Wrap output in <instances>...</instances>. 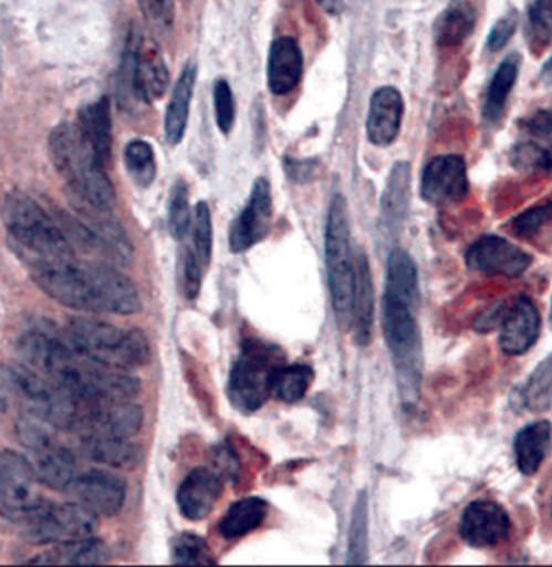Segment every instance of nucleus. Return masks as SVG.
I'll list each match as a JSON object with an SVG mask.
<instances>
[{
    "instance_id": "18",
    "label": "nucleus",
    "mask_w": 552,
    "mask_h": 567,
    "mask_svg": "<svg viewBox=\"0 0 552 567\" xmlns=\"http://www.w3.org/2000/svg\"><path fill=\"white\" fill-rule=\"evenodd\" d=\"M404 101L393 86L379 87L372 96L367 117V135L375 146H389L400 132Z\"/></svg>"
},
{
    "instance_id": "4",
    "label": "nucleus",
    "mask_w": 552,
    "mask_h": 567,
    "mask_svg": "<svg viewBox=\"0 0 552 567\" xmlns=\"http://www.w3.org/2000/svg\"><path fill=\"white\" fill-rule=\"evenodd\" d=\"M55 168L65 179L73 200L86 204L101 213H111L115 206V189L105 174V164L93 153L80 135L76 125H60L49 140Z\"/></svg>"
},
{
    "instance_id": "23",
    "label": "nucleus",
    "mask_w": 552,
    "mask_h": 567,
    "mask_svg": "<svg viewBox=\"0 0 552 567\" xmlns=\"http://www.w3.org/2000/svg\"><path fill=\"white\" fill-rule=\"evenodd\" d=\"M80 453L93 463L111 467L138 466L143 451L129 439H111V436H81Z\"/></svg>"
},
{
    "instance_id": "17",
    "label": "nucleus",
    "mask_w": 552,
    "mask_h": 567,
    "mask_svg": "<svg viewBox=\"0 0 552 567\" xmlns=\"http://www.w3.org/2000/svg\"><path fill=\"white\" fill-rule=\"evenodd\" d=\"M221 489H223V482L216 471L198 467L189 472L179 485L178 508L186 519L195 523L204 520L216 508Z\"/></svg>"
},
{
    "instance_id": "30",
    "label": "nucleus",
    "mask_w": 552,
    "mask_h": 567,
    "mask_svg": "<svg viewBox=\"0 0 552 567\" xmlns=\"http://www.w3.org/2000/svg\"><path fill=\"white\" fill-rule=\"evenodd\" d=\"M314 382V371L308 364H284L273 380V396L283 403H296L308 394Z\"/></svg>"
},
{
    "instance_id": "2",
    "label": "nucleus",
    "mask_w": 552,
    "mask_h": 567,
    "mask_svg": "<svg viewBox=\"0 0 552 567\" xmlns=\"http://www.w3.org/2000/svg\"><path fill=\"white\" fill-rule=\"evenodd\" d=\"M31 275L49 298L75 311L133 316L143 306L138 288L114 267L73 259Z\"/></svg>"
},
{
    "instance_id": "26",
    "label": "nucleus",
    "mask_w": 552,
    "mask_h": 567,
    "mask_svg": "<svg viewBox=\"0 0 552 567\" xmlns=\"http://www.w3.org/2000/svg\"><path fill=\"white\" fill-rule=\"evenodd\" d=\"M108 559V549L102 542L91 537L72 544L52 545L51 549L33 558V565L75 566L104 565Z\"/></svg>"
},
{
    "instance_id": "6",
    "label": "nucleus",
    "mask_w": 552,
    "mask_h": 567,
    "mask_svg": "<svg viewBox=\"0 0 552 567\" xmlns=\"http://www.w3.org/2000/svg\"><path fill=\"white\" fill-rule=\"evenodd\" d=\"M326 274L337 323L343 329L353 326L355 260L351 248L350 217L346 199L336 195L330 206L325 235Z\"/></svg>"
},
{
    "instance_id": "34",
    "label": "nucleus",
    "mask_w": 552,
    "mask_h": 567,
    "mask_svg": "<svg viewBox=\"0 0 552 567\" xmlns=\"http://www.w3.org/2000/svg\"><path fill=\"white\" fill-rule=\"evenodd\" d=\"M410 188V165L407 162H399L389 175L388 188L383 199V213L386 217L400 218L406 213L407 199Z\"/></svg>"
},
{
    "instance_id": "43",
    "label": "nucleus",
    "mask_w": 552,
    "mask_h": 567,
    "mask_svg": "<svg viewBox=\"0 0 552 567\" xmlns=\"http://www.w3.org/2000/svg\"><path fill=\"white\" fill-rule=\"evenodd\" d=\"M517 23H519V16L517 10H508L504 16L501 17L490 31L488 37V49L491 52H499L508 45V42L512 40L513 33L517 30Z\"/></svg>"
},
{
    "instance_id": "38",
    "label": "nucleus",
    "mask_w": 552,
    "mask_h": 567,
    "mask_svg": "<svg viewBox=\"0 0 552 567\" xmlns=\"http://www.w3.org/2000/svg\"><path fill=\"white\" fill-rule=\"evenodd\" d=\"M191 249L207 270L212 259V217H210L209 206L204 200L196 206Z\"/></svg>"
},
{
    "instance_id": "39",
    "label": "nucleus",
    "mask_w": 552,
    "mask_h": 567,
    "mask_svg": "<svg viewBox=\"0 0 552 567\" xmlns=\"http://www.w3.org/2000/svg\"><path fill=\"white\" fill-rule=\"evenodd\" d=\"M189 221H191V214H189L188 186L179 179L171 189L170 206H168V227L171 236L178 241L185 238L189 230Z\"/></svg>"
},
{
    "instance_id": "8",
    "label": "nucleus",
    "mask_w": 552,
    "mask_h": 567,
    "mask_svg": "<svg viewBox=\"0 0 552 567\" xmlns=\"http://www.w3.org/2000/svg\"><path fill=\"white\" fill-rule=\"evenodd\" d=\"M415 308L392 296H383V332L395 359L400 394L406 403L417 400L421 373V343Z\"/></svg>"
},
{
    "instance_id": "37",
    "label": "nucleus",
    "mask_w": 552,
    "mask_h": 567,
    "mask_svg": "<svg viewBox=\"0 0 552 567\" xmlns=\"http://www.w3.org/2000/svg\"><path fill=\"white\" fill-rule=\"evenodd\" d=\"M513 167L530 174H552V162L546 147L541 146L537 141H525L517 144L511 153Z\"/></svg>"
},
{
    "instance_id": "40",
    "label": "nucleus",
    "mask_w": 552,
    "mask_h": 567,
    "mask_svg": "<svg viewBox=\"0 0 552 567\" xmlns=\"http://www.w3.org/2000/svg\"><path fill=\"white\" fill-rule=\"evenodd\" d=\"M552 221V200L544 204H538L532 209L525 210L519 217L513 218L512 231L519 238H533L540 234L541 228L546 227Z\"/></svg>"
},
{
    "instance_id": "31",
    "label": "nucleus",
    "mask_w": 552,
    "mask_h": 567,
    "mask_svg": "<svg viewBox=\"0 0 552 567\" xmlns=\"http://www.w3.org/2000/svg\"><path fill=\"white\" fill-rule=\"evenodd\" d=\"M368 558V496L362 489L355 498L350 538H347V563L365 565Z\"/></svg>"
},
{
    "instance_id": "1",
    "label": "nucleus",
    "mask_w": 552,
    "mask_h": 567,
    "mask_svg": "<svg viewBox=\"0 0 552 567\" xmlns=\"http://www.w3.org/2000/svg\"><path fill=\"white\" fill-rule=\"evenodd\" d=\"M28 368L63 392L91 401H129L140 383L129 372L107 368L76 350L69 340L48 330H31L20 341Z\"/></svg>"
},
{
    "instance_id": "49",
    "label": "nucleus",
    "mask_w": 552,
    "mask_h": 567,
    "mask_svg": "<svg viewBox=\"0 0 552 567\" xmlns=\"http://www.w3.org/2000/svg\"><path fill=\"white\" fill-rule=\"evenodd\" d=\"M551 519H552V496H551Z\"/></svg>"
},
{
    "instance_id": "29",
    "label": "nucleus",
    "mask_w": 552,
    "mask_h": 567,
    "mask_svg": "<svg viewBox=\"0 0 552 567\" xmlns=\"http://www.w3.org/2000/svg\"><path fill=\"white\" fill-rule=\"evenodd\" d=\"M519 69L520 59L511 55L496 70L485 97L483 115L488 122H498L504 114L506 104L519 76Z\"/></svg>"
},
{
    "instance_id": "46",
    "label": "nucleus",
    "mask_w": 552,
    "mask_h": 567,
    "mask_svg": "<svg viewBox=\"0 0 552 567\" xmlns=\"http://www.w3.org/2000/svg\"><path fill=\"white\" fill-rule=\"evenodd\" d=\"M314 162L293 161V158H290V161L287 162L288 175H290L291 179L299 183H304L308 182V179H311L312 175H314Z\"/></svg>"
},
{
    "instance_id": "25",
    "label": "nucleus",
    "mask_w": 552,
    "mask_h": 567,
    "mask_svg": "<svg viewBox=\"0 0 552 567\" xmlns=\"http://www.w3.org/2000/svg\"><path fill=\"white\" fill-rule=\"evenodd\" d=\"M195 84L196 66L189 63L183 69L168 102L167 115H165V133H167L168 143L178 144L185 136Z\"/></svg>"
},
{
    "instance_id": "22",
    "label": "nucleus",
    "mask_w": 552,
    "mask_h": 567,
    "mask_svg": "<svg viewBox=\"0 0 552 567\" xmlns=\"http://www.w3.org/2000/svg\"><path fill=\"white\" fill-rule=\"evenodd\" d=\"M76 128L87 146L107 165L112 154V115L107 97L86 105L76 120Z\"/></svg>"
},
{
    "instance_id": "28",
    "label": "nucleus",
    "mask_w": 552,
    "mask_h": 567,
    "mask_svg": "<svg viewBox=\"0 0 552 567\" xmlns=\"http://www.w3.org/2000/svg\"><path fill=\"white\" fill-rule=\"evenodd\" d=\"M385 295L417 308L418 274L413 257L403 249H395L388 257L386 266Z\"/></svg>"
},
{
    "instance_id": "47",
    "label": "nucleus",
    "mask_w": 552,
    "mask_h": 567,
    "mask_svg": "<svg viewBox=\"0 0 552 567\" xmlns=\"http://www.w3.org/2000/svg\"><path fill=\"white\" fill-rule=\"evenodd\" d=\"M541 81L546 86H552V58L544 63L543 70H541Z\"/></svg>"
},
{
    "instance_id": "27",
    "label": "nucleus",
    "mask_w": 552,
    "mask_h": 567,
    "mask_svg": "<svg viewBox=\"0 0 552 567\" xmlns=\"http://www.w3.org/2000/svg\"><path fill=\"white\" fill-rule=\"evenodd\" d=\"M269 505L262 498H244L233 503L218 524V532L227 540H237L262 526Z\"/></svg>"
},
{
    "instance_id": "42",
    "label": "nucleus",
    "mask_w": 552,
    "mask_h": 567,
    "mask_svg": "<svg viewBox=\"0 0 552 567\" xmlns=\"http://www.w3.org/2000/svg\"><path fill=\"white\" fill-rule=\"evenodd\" d=\"M144 17L154 30L168 31L175 20L174 0H138Z\"/></svg>"
},
{
    "instance_id": "3",
    "label": "nucleus",
    "mask_w": 552,
    "mask_h": 567,
    "mask_svg": "<svg viewBox=\"0 0 552 567\" xmlns=\"http://www.w3.org/2000/svg\"><path fill=\"white\" fill-rule=\"evenodd\" d=\"M3 220L12 248L31 272L75 259V248L58 218L24 193L15 192L3 203Z\"/></svg>"
},
{
    "instance_id": "12",
    "label": "nucleus",
    "mask_w": 552,
    "mask_h": 567,
    "mask_svg": "<svg viewBox=\"0 0 552 567\" xmlns=\"http://www.w3.org/2000/svg\"><path fill=\"white\" fill-rule=\"evenodd\" d=\"M466 260L467 266L475 272L508 278L520 277L532 266V256L529 252L496 235L477 239L467 251Z\"/></svg>"
},
{
    "instance_id": "19",
    "label": "nucleus",
    "mask_w": 552,
    "mask_h": 567,
    "mask_svg": "<svg viewBox=\"0 0 552 567\" xmlns=\"http://www.w3.org/2000/svg\"><path fill=\"white\" fill-rule=\"evenodd\" d=\"M304 72L302 51L293 38H280L272 44L269 55V87L277 96L296 90Z\"/></svg>"
},
{
    "instance_id": "7",
    "label": "nucleus",
    "mask_w": 552,
    "mask_h": 567,
    "mask_svg": "<svg viewBox=\"0 0 552 567\" xmlns=\"http://www.w3.org/2000/svg\"><path fill=\"white\" fill-rule=\"evenodd\" d=\"M284 365L280 348L249 338L242 343L228 382L231 403L242 412H254L267 403L273 392L278 369Z\"/></svg>"
},
{
    "instance_id": "32",
    "label": "nucleus",
    "mask_w": 552,
    "mask_h": 567,
    "mask_svg": "<svg viewBox=\"0 0 552 567\" xmlns=\"http://www.w3.org/2000/svg\"><path fill=\"white\" fill-rule=\"evenodd\" d=\"M527 410L540 414L552 406V352L534 368L522 393Z\"/></svg>"
},
{
    "instance_id": "35",
    "label": "nucleus",
    "mask_w": 552,
    "mask_h": 567,
    "mask_svg": "<svg viewBox=\"0 0 552 567\" xmlns=\"http://www.w3.org/2000/svg\"><path fill=\"white\" fill-rule=\"evenodd\" d=\"M125 164L132 178L143 188L153 185L157 174L153 146L146 141L135 140L126 146Z\"/></svg>"
},
{
    "instance_id": "15",
    "label": "nucleus",
    "mask_w": 552,
    "mask_h": 567,
    "mask_svg": "<svg viewBox=\"0 0 552 567\" xmlns=\"http://www.w3.org/2000/svg\"><path fill=\"white\" fill-rule=\"evenodd\" d=\"M421 197L435 206L460 203L469 193L467 165L460 156L431 158L421 175Z\"/></svg>"
},
{
    "instance_id": "50",
    "label": "nucleus",
    "mask_w": 552,
    "mask_h": 567,
    "mask_svg": "<svg viewBox=\"0 0 552 567\" xmlns=\"http://www.w3.org/2000/svg\"><path fill=\"white\" fill-rule=\"evenodd\" d=\"M551 323H552V302H551Z\"/></svg>"
},
{
    "instance_id": "10",
    "label": "nucleus",
    "mask_w": 552,
    "mask_h": 567,
    "mask_svg": "<svg viewBox=\"0 0 552 567\" xmlns=\"http://www.w3.org/2000/svg\"><path fill=\"white\" fill-rule=\"evenodd\" d=\"M21 526L34 544H72L94 537L97 517L76 502H44Z\"/></svg>"
},
{
    "instance_id": "36",
    "label": "nucleus",
    "mask_w": 552,
    "mask_h": 567,
    "mask_svg": "<svg viewBox=\"0 0 552 567\" xmlns=\"http://www.w3.org/2000/svg\"><path fill=\"white\" fill-rule=\"evenodd\" d=\"M171 563L181 566H212L217 561L204 538L195 534H181L171 545Z\"/></svg>"
},
{
    "instance_id": "16",
    "label": "nucleus",
    "mask_w": 552,
    "mask_h": 567,
    "mask_svg": "<svg viewBox=\"0 0 552 567\" xmlns=\"http://www.w3.org/2000/svg\"><path fill=\"white\" fill-rule=\"evenodd\" d=\"M541 317L537 305L527 296L513 299L506 306L501 320V350L509 355H522L532 350L540 338Z\"/></svg>"
},
{
    "instance_id": "11",
    "label": "nucleus",
    "mask_w": 552,
    "mask_h": 567,
    "mask_svg": "<svg viewBox=\"0 0 552 567\" xmlns=\"http://www.w3.org/2000/svg\"><path fill=\"white\" fill-rule=\"evenodd\" d=\"M66 493L94 516L112 517L125 505L126 485L112 472L80 471Z\"/></svg>"
},
{
    "instance_id": "14",
    "label": "nucleus",
    "mask_w": 552,
    "mask_h": 567,
    "mask_svg": "<svg viewBox=\"0 0 552 567\" xmlns=\"http://www.w3.org/2000/svg\"><path fill=\"white\" fill-rule=\"evenodd\" d=\"M272 188L265 178L256 179L251 196L244 209L231 225L230 248L233 252H244L262 241L272 227Z\"/></svg>"
},
{
    "instance_id": "13",
    "label": "nucleus",
    "mask_w": 552,
    "mask_h": 567,
    "mask_svg": "<svg viewBox=\"0 0 552 567\" xmlns=\"http://www.w3.org/2000/svg\"><path fill=\"white\" fill-rule=\"evenodd\" d=\"M459 534L470 547H498L511 534V517L499 503L477 499L464 509L459 520Z\"/></svg>"
},
{
    "instance_id": "44",
    "label": "nucleus",
    "mask_w": 552,
    "mask_h": 567,
    "mask_svg": "<svg viewBox=\"0 0 552 567\" xmlns=\"http://www.w3.org/2000/svg\"><path fill=\"white\" fill-rule=\"evenodd\" d=\"M206 272L202 264L195 255L192 249L186 251L185 260H183V284H185V295L188 299H196L200 293V285H202V275Z\"/></svg>"
},
{
    "instance_id": "21",
    "label": "nucleus",
    "mask_w": 552,
    "mask_h": 567,
    "mask_svg": "<svg viewBox=\"0 0 552 567\" xmlns=\"http://www.w3.org/2000/svg\"><path fill=\"white\" fill-rule=\"evenodd\" d=\"M552 449L551 422L537 421L525 425L513 440V454L523 475H534Z\"/></svg>"
},
{
    "instance_id": "24",
    "label": "nucleus",
    "mask_w": 552,
    "mask_h": 567,
    "mask_svg": "<svg viewBox=\"0 0 552 567\" xmlns=\"http://www.w3.org/2000/svg\"><path fill=\"white\" fill-rule=\"evenodd\" d=\"M477 24V12L469 0H454L435 23V40L441 48H456L469 40Z\"/></svg>"
},
{
    "instance_id": "9",
    "label": "nucleus",
    "mask_w": 552,
    "mask_h": 567,
    "mask_svg": "<svg viewBox=\"0 0 552 567\" xmlns=\"http://www.w3.org/2000/svg\"><path fill=\"white\" fill-rule=\"evenodd\" d=\"M30 461L17 451L0 454V516L24 524L45 502Z\"/></svg>"
},
{
    "instance_id": "48",
    "label": "nucleus",
    "mask_w": 552,
    "mask_h": 567,
    "mask_svg": "<svg viewBox=\"0 0 552 567\" xmlns=\"http://www.w3.org/2000/svg\"><path fill=\"white\" fill-rule=\"evenodd\" d=\"M326 12H336L337 7H340V0H316Z\"/></svg>"
},
{
    "instance_id": "33",
    "label": "nucleus",
    "mask_w": 552,
    "mask_h": 567,
    "mask_svg": "<svg viewBox=\"0 0 552 567\" xmlns=\"http://www.w3.org/2000/svg\"><path fill=\"white\" fill-rule=\"evenodd\" d=\"M527 40L534 54H541L552 44V0H530Z\"/></svg>"
},
{
    "instance_id": "45",
    "label": "nucleus",
    "mask_w": 552,
    "mask_h": 567,
    "mask_svg": "<svg viewBox=\"0 0 552 567\" xmlns=\"http://www.w3.org/2000/svg\"><path fill=\"white\" fill-rule=\"evenodd\" d=\"M522 128L530 136L540 137L541 141H550L552 137V111H537L522 122Z\"/></svg>"
},
{
    "instance_id": "41",
    "label": "nucleus",
    "mask_w": 552,
    "mask_h": 567,
    "mask_svg": "<svg viewBox=\"0 0 552 567\" xmlns=\"http://www.w3.org/2000/svg\"><path fill=\"white\" fill-rule=\"evenodd\" d=\"M213 107H216L218 128L228 135L233 130L237 105H235L233 91L227 80H217L213 84Z\"/></svg>"
},
{
    "instance_id": "5",
    "label": "nucleus",
    "mask_w": 552,
    "mask_h": 567,
    "mask_svg": "<svg viewBox=\"0 0 552 567\" xmlns=\"http://www.w3.org/2000/svg\"><path fill=\"white\" fill-rule=\"evenodd\" d=\"M66 340L93 361L118 371H135L150 358L149 341L140 330L119 329L87 317L69 320Z\"/></svg>"
},
{
    "instance_id": "20",
    "label": "nucleus",
    "mask_w": 552,
    "mask_h": 567,
    "mask_svg": "<svg viewBox=\"0 0 552 567\" xmlns=\"http://www.w3.org/2000/svg\"><path fill=\"white\" fill-rule=\"evenodd\" d=\"M375 295L372 284L371 266L367 256L358 252L355 257V288L353 306V329L357 344L365 347L371 343L374 330Z\"/></svg>"
}]
</instances>
